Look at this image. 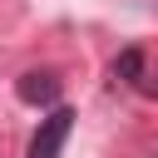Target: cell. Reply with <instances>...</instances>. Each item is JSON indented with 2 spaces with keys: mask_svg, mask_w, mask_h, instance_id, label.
Instances as JSON below:
<instances>
[{
  "mask_svg": "<svg viewBox=\"0 0 158 158\" xmlns=\"http://www.w3.org/2000/svg\"><path fill=\"white\" fill-rule=\"evenodd\" d=\"M69 128H74V109L69 104H54L40 118V128L30 133V158H59L64 143H69Z\"/></svg>",
  "mask_w": 158,
  "mask_h": 158,
  "instance_id": "obj_1",
  "label": "cell"
},
{
  "mask_svg": "<svg viewBox=\"0 0 158 158\" xmlns=\"http://www.w3.org/2000/svg\"><path fill=\"white\" fill-rule=\"evenodd\" d=\"M15 94H20V104H30V109H54L59 94H64V79H59L54 69H25V74L15 79Z\"/></svg>",
  "mask_w": 158,
  "mask_h": 158,
  "instance_id": "obj_2",
  "label": "cell"
},
{
  "mask_svg": "<svg viewBox=\"0 0 158 158\" xmlns=\"http://www.w3.org/2000/svg\"><path fill=\"white\" fill-rule=\"evenodd\" d=\"M114 79H123V84H138L143 89V49L133 44V49H123L118 59H114Z\"/></svg>",
  "mask_w": 158,
  "mask_h": 158,
  "instance_id": "obj_3",
  "label": "cell"
}]
</instances>
